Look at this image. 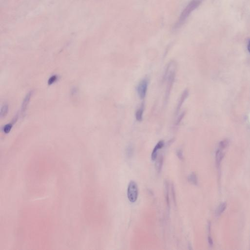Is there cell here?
<instances>
[{
	"label": "cell",
	"mask_w": 250,
	"mask_h": 250,
	"mask_svg": "<svg viewBox=\"0 0 250 250\" xmlns=\"http://www.w3.org/2000/svg\"><path fill=\"white\" fill-rule=\"evenodd\" d=\"M171 190L173 199H174V204L176 205V196H175V189H174V184H171Z\"/></svg>",
	"instance_id": "cell-19"
},
{
	"label": "cell",
	"mask_w": 250,
	"mask_h": 250,
	"mask_svg": "<svg viewBox=\"0 0 250 250\" xmlns=\"http://www.w3.org/2000/svg\"><path fill=\"white\" fill-rule=\"evenodd\" d=\"M188 180L190 183L193 185H197L198 184V178H197L196 174L194 172H192V174L189 175Z\"/></svg>",
	"instance_id": "cell-12"
},
{
	"label": "cell",
	"mask_w": 250,
	"mask_h": 250,
	"mask_svg": "<svg viewBox=\"0 0 250 250\" xmlns=\"http://www.w3.org/2000/svg\"><path fill=\"white\" fill-rule=\"evenodd\" d=\"M175 74H176V73H175V69H172V70H170L169 66H168L166 73H165V77H167L168 79L167 87V90L166 91L165 99V102H167L168 100V98L170 96V93L171 91V88H172V86L175 80Z\"/></svg>",
	"instance_id": "cell-2"
},
{
	"label": "cell",
	"mask_w": 250,
	"mask_h": 250,
	"mask_svg": "<svg viewBox=\"0 0 250 250\" xmlns=\"http://www.w3.org/2000/svg\"><path fill=\"white\" fill-rule=\"evenodd\" d=\"M8 110H9L8 105H7V104L3 105V106H2L1 112H0L1 118H4L5 116H7V114L8 113Z\"/></svg>",
	"instance_id": "cell-13"
},
{
	"label": "cell",
	"mask_w": 250,
	"mask_h": 250,
	"mask_svg": "<svg viewBox=\"0 0 250 250\" xmlns=\"http://www.w3.org/2000/svg\"><path fill=\"white\" fill-rule=\"evenodd\" d=\"M163 164V156H161L158 157L156 163V170L158 173L160 172L162 170Z\"/></svg>",
	"instance_id": "cell-11"
},
{
	"label": "cell",
	"mask_w": 250,
	"mask_h": 250,
	"mask_svg": "<svg viewBox=\"0 0 250 250\" xmlns=\"http://www.w3.org/2000/svg\"><path fill=\"white\" fill-rule=\"evenodd\" d=\"M145 110V104L144 103L141 105L140 108L138 109L135 113V118L138 122H141L143 120V116Z\"/></svg>",
	"instance_id": "cell-8"
},
{
	"label": "cell",
	"mask_w": 250,
	"mask_h": 250,
	"mask_svg": "<svg viewBox=\"0 0 250 250\" xmlns=\"http://www.w3.org/2000/svg\"><path fill=\"white\" fill-rule=\"evenodd\" d=\"M203 0H191L180 15L179 20L176 24V28L183 25L192 12L198 8Z\"/></svg>",
	"instance_id": "cell-1"
},
{
	"label": "cell",
	"mask_w": 250,
	"mask_h": 250,
	"mask_svg": "<svg viewBox=\"0 0 250 250\" xmlns=\"http://www.w3.org/2000/svg\"><path fill=\"white\" fill-rule=\"evenodd\" d=\"M176 154H177V156L179 159L181 160H183L184 159L183 152H182L181 150H178L176 152Z\"/></svg>",
	"instance_id": "cell-20"
},
{
	"label": "cell",
	"mask_w": 250,
	"mask_h": 250,
	"mask_svg": "<svg viewBox=\"0 0 250 250\" xmlns=\"http://www.w3.org/2000/svg\"><path fill=\"white\" fill-rule=\"evenodd\" d=\"M78 90L76 87H73L70 91V96L73 100H76L78 97Z\"/></svg>",
	"instance_id": "cell-15"
},
{
	"label": "cell",
	"mask_w": 250,
	"mask_h": 250,
	"mask_svg": "<svg viewBox=\"0 0 250 250\" xmlns=\"http://www.w3.org/2000/svg\"><path fill=\"white\" fill-rule=\"evenodd\" d=\"M132 153H133V148H132V147L131 145L128 147L127 150V155L131 156L132 155Z\"/></svg>",
	"instance_id": "cell-21"
},
{
	"label": "cell",
	"mask_w": 250,
	"mask_h": 250,
	"mask_svg": "<svg viewBox=\"0 0 250 250\" xmlns=\"http://www.w3.org/2000/svg\"><path fill=\"white\" fill-rule=\"evenodd\" d=\"M58 75H56V74L52 75L48 79V85H51L54 83H55L58 80Z\"/></svg>",
	"instance_id": "cell-17"
},
{
	"label": "cell",
	"mask_w": 250,
	"mask_h": 250,
	"mask_svg": "<svg viewBox=\"0 0 250 250\" xmlns=\"http://www.w3.org/2000/svg\"><path fill=\"white\" fill-rule=\"evenodd\" d=\"M224 149H225L219 147V149L217 150V153H216V161L218 165L220 164L224 157V154H225V153L224 152Z\"/></svg>",
	"instance_id": "cell-9"
},
{
	"label": "cell",
	"mask_w": 250,
	"mask_h": 250,
	"mask_svg": "<svg viewBox=\"0 0 250 250\" xmlns=\"http://www.w3.org/2000/svg\"><path fill=\"white\" fill-rule=\"evenodd\" d=\"M164 144V141L163 140H161L157 143V144L156 145L152 152V156H151L152 160L154 161L157 158V156H158V150L163 148Z\"/></svg>",
	"instance_id": "cell-6"
},
{
	"label": "cell",
	"mask_w": 250,
	"mask_h": 250,
	"mask_svg": "<svg viewBox=\"0 0 250 250\" xmlns=\"http://www.w3.org/2000/svg\"><path fill=\"white\" fill-rule=\"evenodd\" d=\"M165 196H166V200L167 202V204L168 208V209L170 208V199H169V185H168V182L166 181L165 184Z\"/></svg>",
	"instance_id": "cell-14"
},
{
	"label": "cell",
	"mask_w": 250,
	"mask_h": 250,
	"mask_svg": "<svg viewBox=\"0 0 250 250\" xmlns=\"http://www.w3.org/2000/svg\"><path fill=\"white\" fill-rule=\"evenodd\" d=\"M33 94V91H29L25 96V98L23 99L22 106H21V114H22V116L24 115L26 112L29 103L30 102V99L32 96Z\"/></svg>",
	"instance_id": "cell-5"
},
{
	"label": "cell",
	"mask_w": 250,
	"mask_h": 250,
	"mask_svg": "<svg viewBox=\"0 0 250 250\" xmlns=\"http://www.w3.org/2000/svg\"><path fill=\"white\" fill-rule=\"evenodd\" d=\"M127 196L128 200L131 203L136 202L138 196L137 185L134 181H131L128 184L127 189Z\"/></svg>",
	"instance_id": "cell-3"
},
{
	"label": "cell",
	"mask_w": 250,
	"mask_h": 250,
	"mask_svg": "<svg viewBox=\"0 0 250 250\" xmlns=\"http://www.w3.org/2000/svg\"><path fill=\"white\" fill-rule=\"evenodd\" d=\"M226 206H227V204L226 203H222L221 204L217 209V215H221L222 213H223L224 210H225Z\"/></svg>",
	"instance_id": "cell-16"
},
{
	"label": "cell",
	"mask_w": 250,
	"mask_h": 250,
	"mask_svg": "<svg viewBox=\"0 0 250 250\" xmlns=\"http://www.w3.org/2000/svg\"><path fill=\"white\" fill-rule=\"evenodd\" d=\"M248 50L250 53V40L248 42Z\"/></svg>",
	"instance_id": "cell-22"
},
{
	"label": "cell",
	"mask_w": 250,
	"mask_h": 250,
	"mask_svg": "<svg viewBox=\"0 0 250 250\" xmlns=\"http://www.w3.org/2000/svg\"><path fill=\"white\" fill-rule=\"evenodd\" d=\"M188 95H189V91H188V89H186V90H185L183 91V93L182 94L180 98H179V100L178 101V103L177 106V107H176V115L178 114V113L179 112V110H180V109H181V108L182 107V106L183 105L186 99L187 98V97H188Z\"/></svg>",
	"instance_id": "cell-7"
},
{
	"label": "cell",
	"mask_w": 250,
	"mask_h": 250,
	"mask_svg": "<svg viewBox=\"0 0 250 250\" xmlns=\"http://www.w3.org/2000/svg\"><path fill=\"white\" fill-rule=\"evenodd\" d=\"M17 119H18L17 116L16 117H15V119H13L12 122H11V123H9L7 124V125H5V126H4V128H3V131H4V132L5 134H8L10 132L12 128V127H13V124L15 123Z\"/></svg>",
	"instance_id": "cell-10"
},
{
	"label": "cell",
	"mask_w": 250,
	"mask_h": 250,
	"mask_svg": "<svg viewBox=\"0 0 250 250\" xmlns=\"http://www.w3.org/2000/svg\"><path fill=\"white\" fill-rule=\"evenodd\" d=\"M185 112H183V113H182L181 114H180V116H179V117H178L177 119L176 120V123H175V125H176V126H178V125H179V124L180 123V122H181L182 120L183 117H184V116H185Z\"/></svg>",
	"instance_id": "cell-18"
},
{
	"label": "cell",
	"mask_w": 250,
	"mask_h": 250,
	"mask_svg": "<svg viewBox=\"0 0 250 250\" xmlns=\"http://www.w3.org/2000/svg\"><path fill=\"white\" fill-rule=\"evenodd\" d=\"M149 84V79L148 78H144L139 83L137 86L136 91L139 97H140V98L142 100H143L146 96Z\"/></svg>",
	"instance_id": "cell-4"
}]
</instances>
